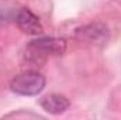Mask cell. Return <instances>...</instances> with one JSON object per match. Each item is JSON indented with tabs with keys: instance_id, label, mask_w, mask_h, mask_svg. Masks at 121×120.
<instances>
[{
	"instance_id": "6da1fadb",
	"label": "cell",
	"mask_w": 121,
	"mask_h": 120,
	"mask_svg": "<svg viewBox=\"0 0 121 120\" xmlns=\"http://www.w3.org/2000/svg\"><path fill=\"white\" fill-rule=\"evenodd\" d=\"M27 60L32 62H44L48 57L62 55L66 51V41L56 37H41L32 40L27 45Z\"/></svg>"
},
{
	"instance_id": "7a4b0ae2",
	"label": "cell",
	"mask_w": 121,
	"mask_h": 120,
	"mask_svg": "<svg viewBox=\"0 0 121 120\" xmlns=\"http://www.w3.org/2000/svg\"><path fill=\"white\" fill-rule=\"evenodd\" d=\"M47 79L37 71H26L16 75L10 82V89L21 96H35L45 88Z\"/></svg>"
},
{
	"instance_id": "3957f363",
	"label": "cell",
	"mask_w": 121,
	"mask_h": 120,
	"mask_svg": "<svg viewBox=\"0 0 121 120\" xmlns=\"http://www.w3.org/2000/svg\"><path fill=\"white\" fill-rule=\"evenodd\" d=\"M76 38L82 42H90L94 45H101L108 40V28L101 23H93L76 31Z\"/></svg>"
},
{
	"instance_id": "277c9868",
	"label": "cell",
	"mask_w": 121,
	"mask_h": 120,
	"mask_svg": "<svg viewBox=\"0 0 121 120\" xmlns=\"http://www.w3.org/2000/svg\"><path fill=\"white\" fill-rule=\"evenodd\" d=\"M16 20H17V26L20 27V30L26 34L38 35L42 32V24L39 18L28 9H21Z\"/></svg>"
},
{
	"instance_id": "5b68a950",
	"label": "cell",
	"mask_w": 121,
	"mask_h": 120,
	"mask_svg": "<svg viewBox=\"0 0 121 120\" xmlns=\"http://www.w3.org/2000/svg\"><path fill=\"white\" fill-rule=\"evenodd\" d=\"M41 107L51 113V115H60L63 112H66L70 106V102L66 96L59 95V93H49L47 96H44L39 102Z\"/></svg>"
}]
</instances>
